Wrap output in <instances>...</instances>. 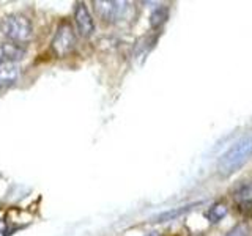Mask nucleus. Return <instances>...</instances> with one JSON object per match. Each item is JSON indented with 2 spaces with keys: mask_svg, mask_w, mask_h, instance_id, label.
Masks as SVG:
<instances>
[{
  "mask_svg": "<svg viewBox=\"0 0 252 236\" xmlns=\"http://www.w3.org/2000/svg\"><path fill=\"white\" fill-rule=\"evenodd\" d=\"M200 203H192V205H186V206H180V208H175V209H170V211H164L161 212L159 216H156L153 219V222H170V220L177 219L180 216L186 214V212H189L191 209H194L195 206H199Z\"/></svg>",
  "mask_w": 252,
  "mask_h": 236,
  "instance_id": "nucleus-8",
  "label": "nucleus"
},
{
  "mask_svg": "<svg viewBox=\"0 0 252 236\" xmlns=\"http://www.w3.org/2000/svg\"><path fill=\"white\" fill-rule=\"evenodd\" d=\"M19 77V68L16 63H3L0 65V88L13 85Z\"/></svg>",
  "mask_w": 252,
  "mask_h": 236,
  "instance_id": "nucleus-6",
  "label": "nucleus"
},
{
  "mask_svg": "<svg viewBox=\"0 0 252 236\" xmlns=\"http://www.w3.org/2000/svg\"><path fill=\"white\" fill-rule=\"evenodd\" d=\"M251 233V228L246 222H241V224H236L230 232L227 233V236H249Z\"/></svg>",
  "mask_w": 252,
  "mask_h": 236,
  "instance_id": "nucleus-11",
  "label": "nucleus"
},
{
  "mask_svg": "<svg viewBox=\"0 0 252 236\" xmlns=\"http://www.w3.org/2000/svg\"><path fill=\"white\" fill-rule=\"evenodd\" d=\"M252 154V136H244L238 139L235 144L220 156L218 161V172L220 175H232L241 165L249 159Z\"/></svg>",
  "mask_w": 252,
  "mask_h": 236,
  "instance_id": "nucleus-1",
  "label": "nucleus"
},
{
  "mask_svg": "<svg viewBox=\"0 0 252 236\" xmlns=\"http://www.w3.org/2000/svg\"><path fill=\"white\" fill-rule=\"evenodd\" d=\"M145 236H164V235L161 232H148Z\"/></svg>",
  "mask_w": 252,
  "mask_h": 236,
  "instance_id": "nucleus-13",
  "label": "nucleus"
},
{
  "mask_svg": "<svg viewBox=\"0 0 252 236\" xmlns=\"http://www.w3.org/2000/svg\"><path fill=\"white\" fill-rule=\"evenodd\" d=\"M94 5V10H96L98 16L102 21H107V22H114L122 16L123 10L126 3L123 2H93Z\"/></svg>",
  "mask_w": 252,
  "mask_h": 236,
  "instance_id": "nucleus-5",
  "label": "nucleus"
},
{
  "mask_svg": "<svg viewBox=\"0 0 252 236\" xmlns=\"http://www.w3.org/2000/svg\"><path fill=\"white\" fill-rule=\"evenodd\" d=\"M0 30L5 38L13 43H26L32 38L33 27L27 16L22 14H10L0 24Z\"/></svg>",
  "mask_w": 252,
  "mask_h": 236,
  "instance_id": "nucleus-2",
  "label": "nucleus"
},
{
  "mask_svg": "<svg viewBox=\"0 0 252 236\" xmlns=\"http://www.w3.org/2000/svg\"><path fill=\"white\" fill-rule=\"evenodd\" d=\"M24 57V49L18 44L0 46V65L3 63H16Z\"/></svg>",
  "mask_w": 252,
  "mask_h": 236,
  "instance_id": "nucleus-7",
  "label": "nucleus"
},
{
  "mask_svg": "<svg viewBox=\"0 0 252 236\" xmlns=\"http://www.w3.org/2000/svg\"><path fill=\"white\" fill-rule=\"evenodd\" d=\"M238 211L240 214H243L244 217H252V200H241L238 203Z\"/></svg>",
  "mask_w": 252,
  "mask_h": 236,
  "instance_id": "nucleus-12",
  "label": "nucleus"
},
{
  "mask_svg": "<svg viewBox=\"0 0 252 236\" xmlns=\"http://www.w3.org/2000/svg\"><path fill=\"white\" fill-rule=\"evenodd\" d=\"M227 211H228V208H227V205L225 203H215L213 206L207 211V219L210 220L211 224H218V222H220L225 216H227Z\"/></svg>",
  "mask_w": 252,
  "mask_h": 236,
  "instance_id": "nucleus-10",
  "label": "nucleus"
},
{
  "mask_svg": "<svg viewBox=\"0 0 252 236\" xmlns=\"http://www.w3.org/2000/svg\"><path fill=\"white\" fill-rule=\"evenodd\" d=\"M169 19V8L167 6H159L150 14V27L152 29H159L162 27Z\"/></svg>",
  "mask_w": 252,
  "mask_h": 236,
  "instance_id": "nucleus-9",
  "label": "nucleus"
},
{
  "mask_svg": "<svg viewBox=\"0 0 252 236\" xmlns=\"http://www.w3.org/2000/svg\"><path fill=\"white\" fill-rule=\"evenodd\" d=\"M74 21H76V27H77L79 35L84 36V38H89V36L93 35V31H94V21L92 18L89 8L85 6L84 2L76 3Z\"/></svg>",
  "mask_w": 252,
  "mask_h": 236,
  "instance_id": "nucleus-4",
  "label": "nucleus"
},
{
  "mask_svg": "<svg viewBox=\"0 0 252 236\" xmlns=\"http://www.w3.org/2000/svg\"><path fill=\"white\" fill-rule=\"evenodd\" d=\"M52 51L57 57H66L76 47V35L69 24H62L52 39Z\"/></svg>",
  "mask_w": 252,
  "mask_h": 236,
  "instance_id": "nucleus-3",
  "label": "nucleus"
}]
</instances>
